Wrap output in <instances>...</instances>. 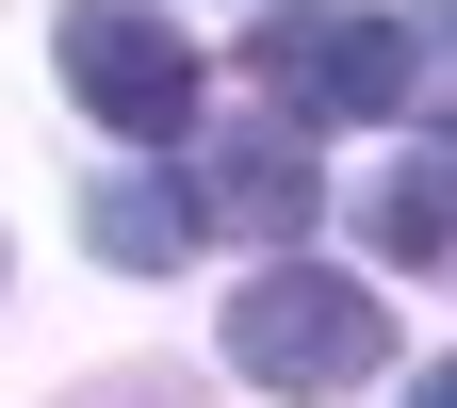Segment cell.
<instances>
[{"instance_id":"6da1fadb","label":"cell","mask_w":457,"mask_h":408,"mask_svg":"<svg viewBox=\"0 0 457 408\" xmlns=\"http://www.w3.org/2000/svg\"><path fill=\"white\" fill-rule=\"evenodd\" d=\"M376 360H392V311L343 262H262L228 295V376L245 392H360Z\"/></svg>"},{"instance_id":"7a4b0ae2","label":"cell","mask_w":457,"mask_h":408,"mask_svg":"<svg viewBox=\"0 0 457 408\" xmlns=\"http://www.w3.org/2000/svg\"><path fill=\"white\" fill-rule=\"evenodd\" d=\"M245 66H262V98L295 114V131H392V114H409V33L360 17V0H278Z\"/></svg>"},{"instance_id":"3957f363","label":"cell","mask_w":457,"mask_h":408,"mask_svg":"<svg viewBox=\"0 0 457 408\" xmlns=\"http://www.w3.org/2000/svg\"><path fill=\"white\" fill-rule=\"evenodd\" d=\"M49 66H66V98L98 114V131H131V147H180L196 131V49H180V17H147V0H66L49 17Z\"/></svg>"},{"instance_id":"277c9868","label":"cell","mask_w":457,"mask_h":408,"mask_svg":"<svg viewBox=\"0 0 457 408\" xmlns=\"http://www.w3.org/2000/svg\"><path fill=\"white\" fill-rule=\"evenodd\" d=\"M180 196H196V229H245V246H295V229L327 212V180H311V147H295V131H228Z\"/></svg>"},{"instance_id":"5b68a950","label":"cell","mask_w":457,"mask_h":408,"mask_svg":"<svg viewBox=\"0 0 457 408\" xmlns=\"http://www.w3.org/2000/svg\"><path fill=\"white\" fill-rule=\"evenodd\" d=\"M360 246H376V262H409V278H457V131L409 147L392 180H360Z\"/></svg>"},{"instance_id":"8992f818","label":"cell","mask_w":457,"mask_h":408,"mask_svg":"<svg viewBox=\"0 0 457 408\" xmlns=\"http://www.w3.org/2000/svg\"><path fill=\"white\" fill-rule=\"evenodd\" d=\"M82 246H98L114 278H163V262H196V196H180V180H98V196H82Z\"/></svg>"},{"instance_id":"52a82bcc","label":"cell","mask_w":457,"mask_h":408,"mask_svg":"<svg viewBox=\"0 0 457 408\" xmlns=\"http://www.w3.org/2000/svg\"><path fill=\"white\" fill-rule=\"evenodd\" d=\"M409 114H457V0H409Z\"/></svg>"},{"instance_id":"ba28073f","label":"cell","mask_w":457,"mask_h":408,"mask_svg":"<svg viewBox=\"0 0 457 408\" xmlns=\"http://www.w3.org/2000/svg\"><path fill=\"white\" fill-rule=\"evenodd\" d=\"M82 408H196V392H180V376H98Z\"/></svg>"},{"instance_id":"9c48e42d","label":"cell","mask_w":457,"mask_h":408,"mask_svg":"<svg viewBox=\"0 0 457 408\" xmlns=\"http://www.w3.org/2000/svg\"><path fill=\"white\" fill-rule=\"evenodd\" d=\"M409 408H457V360H425V376H409Z\"/></svg>"}]
</instances>
